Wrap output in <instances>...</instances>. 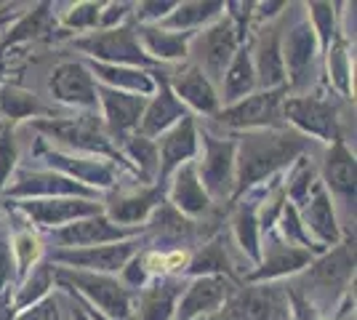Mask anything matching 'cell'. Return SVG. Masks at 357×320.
<instances>
[{
  "label": "cell",
  "mask_w": 357,
  "mask_h": 320,
  "mask_svg": "<svg viewBox=\"0 0 357 320\" xmlns=\"http://www.w3.org/2000/svg\"><path fill=\"white\" fill-rule=\"evenodd\" d=\"M307 139L291 134V131H261V134H245L240 144V190L251 187L264 179L275 168L288 163L294 155L304 150Z\"/></svg>",
  "instance_id": "1"
},
{
  "label": "cell",
  "mask_w": 357,
  "mask_h": 320,
  "mask_svg": "<svg viewBox=\"0 0 357 320\" xmlns=\"http://www.w3.org/2000/svg\"><path fill=\"white\" fill-rule=\"evenodd\" d=\"M238 46V32L232 22H219L216 27L206 30L195 38V54L200 61V73L206 70L213 80H224V70L229 64V56Z\"/></svg>",
  "instance_id": "2"
},
{
  "label": "cell",
  "mask_w": 357,
  "mask_h": 320,
  "mask_svg": "<svg viewBox=\"0 0 357 320\" xmlns=\"http://www.w3.org/2000/svg\"><path fill=\"white\" fill-rule=\"evenodd\" d=\"M75 46L89 51L91 56L109 61H134V64H149V56L134 40V30L120 27V30L96 32L86 40H75Z\"/></svg>",
  "instance_id": "3"
},
{
  "label": "cell",
  "mask_w": 357,
  "mask_h": 320,
  "mask_svg": "<svg viewBox=\"0 0 357 320\" xmlns=\"http://www.w3.org/2000/svg\"><path fill=\"white\" fill-rule=\"evenodd\" d=\"M40 131H48L51 137H56L59 142L70 144V147H77V150H89V153H107L115 155L107 137L99 131V123L96 118H75V121H45V123H35Z\"/></svg>",
  "instance_id": "4"
},
{
  "label": "cell",
  "mask_w": 357,
  "mask_h": 320,
  "mask_svg": "<svg viewBox=\"0 0 357 320\" xmlns=\"http://www.w3.org/2000/svg\"><path fill=\"white\" fill-rule=\"evenodd\" d=\"M61 280H73L83 294H89L96 305L105 310L109 318L126 320L128 318V291L109 280L105 275H89V273H61Z\"/></svg>",
  "instance_id": "5"
},
{
  "label": "cell",
  "mask_w": 357,
  "mask_h": 320,
  "mask_svg": "<svg viewBox=\"0 0 357 320\" xmlns=\"http://www.w3.org/2000/svg\"><path fill=\"white\" fill-rule=\"evenodd\" d=\"M285 93V86L275 91H264L248 96L245 102L224 109L219 121L224 125H278L280 123V99Z\"/></svg>",
  "instance_id": "6"
},
{
  "label": "cell",
  "mask_w": 357,
  "mask_h": 320,
  "mask_svg": "<svg viewBox=\"0 0 357 320\" xmlns=\"http://www.w3.org/2000/svg\"><path fill=\"white\" fill-rule=\"evenodd\" d=\"M51 93L59 99V102H70V105L80 107H96V83L93 75L83 64L77 61H67L59 64L51 75Z\"/></svg>",
  "instance_id": "7"
},
{
  "label": "cell",
  "mask_w": 357,
  "mask_h": 320,
  "mask_svg": "<svg viewBox=\"0 0 357 320\" xmlns=\"http://www.w3.org/2000/svg\"><path fill=\"white\" fill-rule=\"evenodd\" d=\"M283 294L272 286H261V289H248L238 294L224 310V315L229 320H278L283 315Z\"/></svg>",
  "instance_id": "8"
},
{
  "label": "cell",
  "mask_w": 357,
  "mask_h": 320,
  "mask_svg": "<svg viewBox=\"0 0 357 320\" xmlns=\"http://www.w3.org/2000/svg\"><path fill=\"white\" fill-rule=\"evenodd\" d=\"M285 115L296 123V125H301L304 131L314 134V137L336 139V109L328 105V102L310 99V96H304V99H288L285 102Z\"/></svg>",
  "instance_id": "9"
},
{
  "label": "cell",
  "mask_w": 357,
  "mask_h": 320,
  "mask_svg": "<svg viewBox=\"0 0 357 320\" xmlns=\"http://www.w3.org/2000/svg\"><path fill=\"white\" fill-rule=\"evenodd\" d=\"M232 294V283L222 275H211L200 277L187 289V296L178 305V320H192L200 312H211L216 307L227 302V296Z\"/></svg>",
  "instance_id": "10"
},
{
  "label": "cell",
  "mask_w": 357,
  "mask_h": 320,
  "mask_svg": "<svg viewBox=\"0 0 357 320\" xmlns=\"http://www.w3.org/2000/svg\"><path fill=\"white\" fill-rule=\"evenodd\" d=\"M197 150V142H195V121L187 115L174 125V131H168L160 144H158V166H160V179H165L174 168L192 158Z\"/></svg>",
  "instance_id": "11"
},
{
  "label": "cell",
  "mask_w": 357,
  "mask_h": 320,
  "mask_svg": "<svg viewBox=\"0 0 357 320\" xmlns=\"http://www.w3.org/2000/svg\"><path fill=\"white\" fill-rule=\"evenodd\" d=\"M22 211L30 213L35 222H40L45 227H59L64 222L99 213L102 206L89 200H35V203L30 200V203H22Z\"/></svg>",
  "instance_id": "12"
},
{
  "label": "cell",
  "mask_w": 357,
  "mask_h": 320,
  "mask_svg": "<svg viewBox=\"0 0 357 320\" xmlns=\"http://www.w3.org/2000/svg\"><path fill=\"white\" fill-rule=\"evenodd\" d=\"M131 254H134V243H120L86 248V251H59V254H54V259L67 261L73 267H89V270L112 273V270H123L126 261L131 259Z\"/></svg>",
  "instance_id": "13"
},
{
  "label": "cell",
  "mask_w": 357,
  "mask_h": 320,
  "mask_svg": "<svg viewBox=\"0 0 357 320\" xmlns=\"http://www.w3.org/2000/svg\"><path fill=\"white\" fill-rule=\"evenodd\" d=\"M102 102H105L107 123L112 134H126L139 125L142 121V109H144V99L142 96H128L115 89H102Z\"/></svg>",
  "instance_id": "14"
},
{
  "label": "cell",
  "mask_w": 357,
  "mask_h": 320,
  "mask_svg": "<svg viewBox=\"0 0 357 320\" xmlns=\"http://www.w3.org/2000/svg\"><path fill=\"white\" fill-rule=\"evenodd\" d=\"M232 142H216L206 137V160H203V179L208 184L211 192L224 195L227 184H229V171H232Z\"/></svg>",
  "instance_id": "15"
},
{
  "label": "cell",
  "mask_w": 357,
  "mask_h": 320,
  "mask_svg": "<svg viewBox=\"0 0 357 320\" xmlns=\"http://www.w3.org/2000/svg\"><path fill=\"white\" fill-rule=\"evenodd\" d=\"M134 229H123L112 224L105 216L96 219H86V222H75L67 229L59 232V241L70 245H91V243H107V241H120L126 235H131Z\"/></svg>",
  "instance_id": "16"
},
{
  "label": "cell",
  "mask_w": 357,
  "mask_h": 320,
  "mask_svg": "<svg viewBox=\"0 0 357 320\" xmlns=\"http://www.w3.org/2000/svg\"><path fill=\"white\" fill-rule=\"evenodd\" d=\"M181 296V283L178 280H160L152 289L142 294V302L136 310L139 320H168L174 312V305Z\"/></svg>",
  "instance_id": "17"
},
{
  "label": "cell",
  "mask_w": 357,
  "mask_h": 320,
  "mask_svg": "<svg viewBox=\"0 0 357 320\" xmlns=\"http://www.w3.org/2000/svg\"><path fill=\"white\" fill-rule=\"evenodd\" d=\"M174 89H176L178 96H181L184 102H190L195 109H203V112H216L219 96H216V91H213L211 80L203 75L197 67H190V70L178 73Z\"/></svg>",
  "instance_id": "18"
},
{
  "label": "cell",
  "mask_w": 357,
  "mask_h": 320,
  "mask_svg": "<svg viewBox=\"0 0 357 320\" xmlns=\"http://www.w3.org/2000/svg\"><path fill=\"white\" fill-rule=\"evenodd\" d=\"M326 176L336 195H342L344 200H355V158L347 153L342 142H336V147L328 155Z\"/></svg>",
  "instance_id": "19"
},
{
  "label": "cell",
  "mask_w": 357,
  "mask_h": 320,
  "mask_svg": "<svg viewBox=\"0 0 357 320\" xmlns=\"http://www.w3.org/2000/svg\"><path fill=\"white\" fill-rule=\"evenodd\" d=\"M181 118H187V109H184V105L171 93V89L163 86V89H160V96L149 105L147 115H144V121H142V137H155V134H160L163 128H168L171 123L181 121Z\"/></svg>",
  "instance_id": "20"
},
{
  "label": "cell",
  "mask_w": 357,
  "mask_h": 320,
  "mask_svg": "<svg viewBox=\"0 0 357 320\" xmlns=\"http://www.w3.org/2000/svg\"><path fill=\"white\" fill-rule=\"evenodd\" d=\"M256 64H259V80L261 86H280L283 83V56H280V43H278V30L267 27L259 38L256 46Z\"/></svg>",
  "instance_id": "21"
},
{
  "label": "cell",
  "mask_w": 357,
  "mask_h": 320,
  "mask_svg": "<svg viewBox=\"0 0 357 320\" xmlns=\"http://www.w3.org/2000/svg\"><path fill=\"white\" fill-rule=\"evenodd\" d=\"M171 198H174V206H176L178 211L203 213L206 208H208V195H206L203 184L197 182V174H195L192 163H187V166L178 168Z\"/></svg>",
  "instance_id": "22"
},
{
  "label": "cell",
  "mask_w": 357,
  "mask_h": 320,
  "mask_svg": "<svg viewBox=\"0 0 357 320\" xmlns=\"http://www.w3.org/2000/svg\"><path fill=\"white\" fill-rule=\"evenodd\" d=\"M352 254L349 248L344 245L339 251H333L331 257H326L323 261H317L312 267V273L307 275V280H312L314 286L320 289H336V286H344L352 275Z\"/></svg>",
  "instance_id": "23"
},
{
  "label": "cell",
  "mask_w": 357,
  "mask_h": 320,
  "mask_svg": "<svg viewBox=\"0 0 357 320\" xmlns=\"http://www.w3.org/2000/svg\"><path fill=\"white\" fill-rule=\"evenodd\" d=\"M14 195H27V192H59V195H86V198H96V192L83 187V184L73 182V179H61V176H51V174H24L22 182L11 190Z\"/></svg>",
  "instance_id": "24"
},
{
  "label": "cell",
  "mask_w": 357,
  "mask_h": 320,
  "mask_svg": "<svg viewBox=\"0 0 357 320\" xmlns=\"http://www.w3.org/2000/svg\"><path fill=\"white\" fill-rule=\"evenodd\" d=\"M163 198V190L160 187H152V190H142V192H131V195H123L115 203H109V213L112 219L126 222V224H134L142 222L158 203Z\"/></svg>",
  "instance_id": "25"
},
{
  "label": "cell",
  "mask_w": 357,
  "mask_h": 320,
  "mask_svg": "<svg viewBox=\"0 0 357 320\" xmlns=\"http://www.w3.org/2000/svg\"><path fill=\"white\" fill-rule=\"evenodd\" d=\"M310 261V254L301 251V248H291V245H283L278 241H272L267 245V261L259 273H253V277H275V275H285L294 273L298 267H304Z\"/></svg>",
  "instance_id": "26"
},
{
  "label": "cell",
  "mask_w": 357,
  "mask_h": 320,
  "mask_svg": "<svg viewBox=\"0 0 357 320\" xmlns=\"http://www.w3.org/2000/svg\"><path fill=\"white\" fill-rule=\"evenodd\" d=\"M45 109L35 93L24 91V89H16V86H3L0 89V115H6L8 121H24L32 115H45Z\"/></svg>",
  "instance_id": "27"
},
{
  "label": "cell",
  "mask_w": 357,
  "mask_h": 320,
  "mask_svg": "<svg viewBox=\"0 0 357 320\" xmlns=\"http://www.w3.org/2000/svg\"><path fill=\"white\" fill-rule=\"evenodd\" d=\"M45 158H48L51 166H61L64 171H70L75 179H80V182L102 184V187L112 184V171L102 160H77L75 163V158H64V155L56 153H45Z\"/></svg>",
  "instance_id": "28"
},
{
  "label": "cell",
  "mask_w": 357,
  "mask_h": 320,
  "mask_svg": "<svg viewBox=\"0 0 357 320\" xmlns=\"http://www.w3.org/2000/svg\"><path fill=\"white\" fill-rule=\"evenodd\" d=\"M142 38L149 46L152 54H158L160 59H178V56H187V43L192 40V32H160L152 30V27H144L142 30Z\"/></svg>",
  "instance_id": "29"
},
{
  "label": "cell",
  "mask_w": 357,
  "mask_h": 320,
  "mask_svg": "<svg viewBox=\"0 0 357 320\" xmlns=\"http://www.w3.org/2000/svg\"><path fill=\"white\" fill-rule=\"evenodd\" d=\"M312 43H314V30L310 24H301L291 32L288 43H285V59H288V67L294 77H298L312 61Z\"/></svg>",
  "instance_id": "30"
},
{
  "label": "cell",
  "mask_w": 357,
  "mask_h": 320,
  "mask_svg": "<svg viewBox=\"0 0 357 320\" xmlns=\"http://www.w3.org/2000/svg\"><path fill=\"white\" fill-rule=\"evenodd\" d=\"M307 227H312V232L326 241V243H336L339 241V229H336V219H333V208L328 203L326 192L317 190L314 200L310 203V211H307Z\"/></svg>",
  "instance_id": "31"
},
{
  "label": "cell",
  "mask_w": 357,
  "mask_h": 320,
  "mask_svg": "<svg viewBox=\"0 0 357 320\" xmlns=\"http://www.w3.org/2000/svg\"><path fill=\"white\" fill-rule=\"evenodd\" d=\"M224 99L227 102H235L238 96H243L245 91L253 89V73H251V56L248 51H240L232 70L224 75Z\"/></svg>",
  "instance_id": "32"
},
{
  "label": "cell",
  "mask_w": 357,
  "mask_h": 320,
  "mask_svg": "<svg viewBox=\"0 0 357 320\" xmlns=\"http://www.w3.org/2000/svg\"><path fill=\"white\" fill-rule=\"evenodd\" d=\"M93 73L109 83H115V86H128V89L142 93H149L155 89L144 73H131V70H118V67H105V64H93Z\"/></svg>",
  "instance_id": "33"
},
{
  "label": "cell",
  "mask_w": 357,
  "mask_h": 320,
  "mask_svg": "<svg viewBox=\"0 0 357 320\" xmlns=\"http://www.w3.org/2000/svg\"><path fill=\"white\" fill-rule=\"evenodd\" d=\"M190 273L206 275V277H211V273H229V261H227V254H224L222 245L219 243L206 245V248L192 259Z\"/></svg>",
  "instance_id": "34"
},
{
  "label": "cell",
  "mask_w": 357,
  "mask_h": 320,
  "mask_svg": "<svg viewBox=\"0 0 357 320\" xmlns=\"http://www.w3.org/2000/svg\"><path fill=\"white\" fill-rule=\"evenodd\" d=\"M219 8H224L222 3H187V6H178V11L168 19V24H171V27L200 24V22L211 19L213 14H219Z\"/></svg>",
  "instance_id": "35"
},
{
  "label": "cell",
  "mask_w": 357,
  "mask_h": 320,
  "mask_svg": "<svg viewBox=\"0 0 357 320\" xmlns=\"http://www.w3.org/2000/svg\"><path fill=\"white\" fill-rule=\"evenodd\" d=\"M11 254L16 257L19 273H27L35 264V259H38V254H40V243H38V238L32 232H22V235H16L14 245H11Z\"/></svg>",
  "instance_id": "36"
},
{
  "label": "cell",
  "mask_w": 357,
  "mask_h": 320,
  "mask_svg": "<svg viewBox=\"0 0 357 320\" xmlns=\"http://www.w3.org/2000/svg\"><path fill=\"white\" fill-rule=\"evenodd\" d=\"M128 153L136 158V163L142 166V171L152 176L158 168V144H152L147 137H131L128 139Z\"/></svg>",
  "instance_id": "37"
},
{
  "label": "cell",
  "mask_w": 357,
  "mask_h": 320,
  "mask_svg": "<svg viewBox=\"0 0 357 320\" xmlns=\"http://www.w3.org/2000/svg\"><path fill=\"white\" fill-rule=\"evenodd\" d=\"M45 11H48V6H40V8H35L32 14L24 16V22L14 27V32L6 38V43L3 46H11V43H19V40H27V38H35L38 32L43 30V22H45Z\"/></svg>",
  "instance_id": "38"
},
{
  "label": "cell",
  "mask_w": 357,
  "mask_h": 320,
  "mask_svg": "<svg viewBox=\"0 0 357 320\" xmlns=\"http://www.w3.org/2000/svg\"><path fill=\"white\" fill-rule=\"evenodd\" d=\"M16 160V142H14V131L6 125L0 131V187L6 184V179L11 176V168H14Z\"/></svg>",
  "instance_id": "39"
},
{
  "label": "cell",
  "mask_w": 357,
  "mask_h": 320,
  "mask_svg": "<svg viewBox=\"0 0 357 320\" xmlns=\"http://www.w3.org/2000/svg\"><path fill=\"white\" fill-rule=\"evenodd\" d=\"M238 238L243 248H248V257L259 259V243H256V229H253V208H243L238 213Z\"/></svg>",
  "instance_id": "40"
},
{
  "label": "cell",
  "mask_w": 357,
  "mask_h": 320,
  "mask_svg": "<svg viewBox=\"0 0 357 320\" xmlns=\"http://www.w3.org/2000/svg\"><path fill=\"white\" fill-rule=\"evenodd\" d=\"M48 283H51V270H48V267H40V270L35 273V277L27 283V289L22 291V296H19L16 307H24V305H30V302H35L40 294H45Z\"/></svg>",
  "instance_id": "41"
},
{
  "label": "cell",
  "mask_w": 357,
  "mask_h": 320,
  "mask_svg": "<svg viewBox=\"0 0 357 320\" xmlns=\"http://www.w3.org/2000/svg\"><path fill=\"white\" fill-rule=\"evenodd\" d=\"M99 8L102 6H96V3H83V6L73 8V14L64 19V24L67 27H93L99 22Z\"/></svg>",
  "instance_id": "42"
},
{
  "label": "cell",
  "mask_w": 357,
  "mask_h": 320,
  "mask_svg": "<svg viewBox=\"0 0 357 320\" xmlns=\"http://www.w3.org/2000/svg\"><path fill=\"white\" fill-rule=\"evenodd\" d=\"M8 277H11V245L6 241V235L0 232V289Z\"/></svg>",
  "instance_id": "43"
},
{
  "label": "cell",
  "mask_w": 357,
  "mask_h": 320,
  "mask_svg": "<svg viewBox=\"0 0 357 320\" xmlns=\"http://www.w3.org/2000/svg\"><path fill=\"white\" fill-rule=\"evenodd\" d=\"M19 320H56V305H54V299H48L40 307H32L30 312H24Z\"/></svg>",
  "instance_id": "44"
},
{
  "label": "cell",
  "mask_w": 357,
  "mask_h": 320,
  "mask_svg": "<svg viewBox=\"0 0 357 320\" xmlns=\"http://www.w3.org/2000/svg\"><path fill=\"white\" fill-rule=\"evenodd\" d=\"M144 11H139V16H163L165 11H171V8H176V3H147V6H142Z\"/></svg>",
  "instance_id": "45"
},
{
  "label": "cell",
  "mask_w": 357,
  "mask_h": 320,
  "mask_svg": "<svg viewBox=\"0 0 357 320\" xmlns=\"http://www.w3.org/2000/svg\"><path fill=\"white\" fill-rule=\"evenodd\" d=\"M75 320H89V318H86V315H83L80 310H75Z\"/></svg>",
  "instance_id": "46"
}]
</instances>
